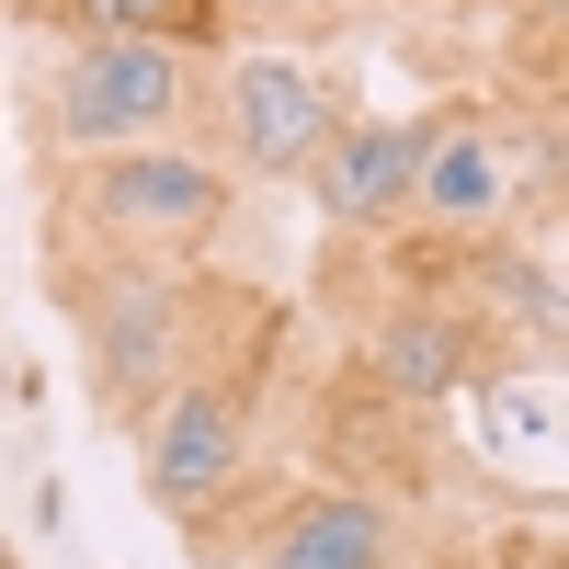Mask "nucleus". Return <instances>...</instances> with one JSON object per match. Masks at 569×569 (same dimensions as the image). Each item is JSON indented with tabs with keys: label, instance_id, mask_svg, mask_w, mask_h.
I'll return each instance as SVG.
<instances>
[{
	"label": "nucleus",
	"instance_id": "nucleus-1",
	"mask_svg": "<svg viewBox=\"0 0 569 569\" xmlns=\"http://www.w3.org/2000/svg\"><path fill=\"white\" fill-rule=\"evenodd\" d=\"M58 308L80 319V353H91V399H103V421H137L171 376H206V353H194L206 284H182L171 262H126V251L58 240Z\"/></svg>",
	"mask_w": 569,
	"mask_h": 569
},
{
	"label": "nucleus",
	"instance_id": "nucleus-2",
	"mask_svg": "<svg viewBox=\"0 0 569 569\" xmlns=\"http://www.w3.org/2000/svg\"><path fill=\"white\" fill-rule=\"evenodd\" d=\"M194 91H206V46H171V34H69L46 46V80H34V126L58 160L91 149H137V137H182L194 126Z\"/></svg>",
	"mask_w": 569,
	"mask_h": 569
},
{
	"label": "nucleus",
	"instance_id": "nucleus-3",
	"mask_svg": "<svg viewBox=\"0 0 569 569\" xmlns=\"http://www.w3.org/2000/svg\"><path fill=\"white\" fill-rule=\"evenodd\" d=\"M228 228V171L217 149L182 137H137V149H91L58 182V240L80 251H126V262H182Z\"/></svg>",
	"mask_w": 569,
	"mask_h": 569
},
{
	"label": "nucleus",
	"instance_id": "nucleus-4",
	"mask_svg": "<svg viewBox=\"0 0 569 569\" xmlns=\"http://www.w3.org/2000/svg\"><path fill=\"white\" fill-rule=\"evenodd\" d=\"M137 479L171 525H206L251 490V388L240 376H171V388L137 410Z\"/></svg>",
	"mask_w": 569,
	"mask_h": 569
},
{
	"label": "nucleus",
	"instance_id": "nucleus-5",
	"mask_svg": "<svg viewBox=\"0 0 569 569\" xmlns=\"http://www.w3.org/2000/svg\"><path fill=\"white\" fill-rule=\"evenodd\" d=\"M525 217V149H512L501 103H445L421 114V171H410V228L433 240H490Z\"/></svg>",
	"mask_w": 569,
	"mask_h": 569
},
{
	"label": "nucleus",
	"instance_id": "nucleus-6",
	"mask_svg": "<svg viewBox=\"0 0 569 569\" xmlns=\"http://www.w3.org/2000/svg\"><path fill=\"white\" fill-rule=\"evenodd\" d=\"M206 91H217V149L251 182H297L319 160V137L342 126V80L308 58H228Z\"/></svg>",
	"mask_w": 569,
	"mask_h": 569
},
{
	"label": "nucleus",
	"instance_id": "nucleus-7",
	"mask_svg": "<svg viewBox=\"0 0 569 569\" xmlns=\"http://www.w3.org/2000/svg\"><path fill=\"white\" fill-rule=\"evenodd\" d=\"M410 171H421V114H342L297 182L342 240H388L410 228Z\"/></svg>",
	"mask_w": 569,
	"mask_h": 569
},
{
	"label": "nucleus",
	"instance_id": "nucleus-8",
	"mask_svg": "<svg viewBox=\"0 0 569 569\" xmlns=\"http://www.w3.org/2000/svg\"><path fill=\"white\" fill-rule=\"evenodd\" d=\"M365 365V388H388V399H410V410H445V399H467V376H479L490 353H501V330L479 319V308H445V297H399L388 319L353 342Z\"/></svg>",
	"mask_w": 569,
	"mask_h": 569
},
{
	"label": "nucleus",
	"instance_id": "nucleus-9",
	"mask_svg": "<svg viewBox=\"0 0 569 569\" xmlns=\"http://www.w3.org/2000/svg\"><path fill=\"white\" fill-rule=\"evenodd\" d=\"M262 569H399V512L365 490H284L262 512Z\"/></svg>",
	"mask_w": 569,
	"mask_h": 569
},
{
	"label": "nucleus",
	"instance_id": "nucleus-10",
	"mask_svg": "<svg viewBox=\"0 0 569 569\" xmlns=\"http://www.w3.org/2000/svg\"><path fill=\"white\" fill-rule=\"evenodd\" d=\"M467 399H479V467H512L536 501L558 490V365H547V342L525 353V365H479L467 376Z\"/></svg>",
	"mask_w": 569,
	"mask_h": 569
},
{
	"label": "nucleus",
	"instance_id": "nucleus-11",
	"mask_svg": "<svg viewBox=\"0 0 569 569\" xmlns=\"http://www.w3.org/2000/svg\"><path fill=\"white\" fill-rule=\"evenodd\" d=\"M69 34H171V46H206L228 34V0H58Z\"/></svg>",
	"mask_w": 569,
	"mask_h": 569
},
{
	"label": "nucleus",
	"instance_id": "nucleus-12",
	"mask_svg": "<svg viewBox=\"0 0 569 569\" xmlns=\"http://www.w3.org/2000/svg\"><path fill=\"white\" fill-rule=\"evenodd\" d=\"M0 12H12V23L34 34V23H58V0H0Z\"/></svg>",
	"mask_w": 569,
	"mask_h": 569
},
{
	"label": "nucleus",
	"instance_id": "nucleus-13",
	"mask_svg": "<svg viewBox=\"0 0 569 569\" xmlns=\"http://www.w3.org/2000/svg\"><path fill=\"white\" fill-rule=\"evenodd\" d=\"M421 569H479V558H445V547H433V558H421Z\"/></svg>",
	"mask_w": 569,
	"mask_h": 569
},
{
	"label": "nucleus",
	"instance_id": "nucleus-14",
	"mask_svg": "<svg viewBox=\"0 0 569 569\" xmlns=\"http://www.w3.org/2000/svg\"><path fill=\"white\" fill-rule=\"evenodd\" d=\"M0 569H23V558H12V547H0Z\"/></svg>",
	"mask_w": 569,
	"mask_h": 569
}]
</instances>
